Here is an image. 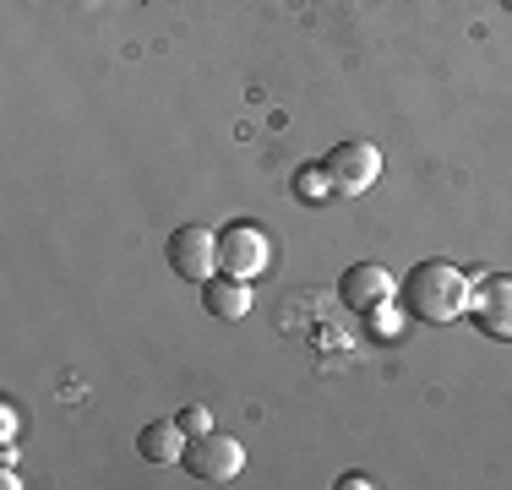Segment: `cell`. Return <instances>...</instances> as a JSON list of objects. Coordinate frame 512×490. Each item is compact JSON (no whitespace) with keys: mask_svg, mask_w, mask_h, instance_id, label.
I'll return each mask as SVG.
<instances>
[{"mask_svg":"<svg viewBox=\"0 0 512 490\" xmlns=\"http://www.w3.org/2000/svg\"><path fill=\"white\" fill-rule=\"evenodd\" d=\"M502 6H507V11H512V0H502Z\"/></svg>","mask_w":512,"mask_h":490,"instance_id":"9a60e30c","label":"cell"},{"mask_svg":"<svg viewBox=\"0 0 512 490\" xmlns=\"http://www.w3.org/2000/svg\"><path fill=\"white\" fill-rule=\"evenodd\" d=\"M202 305H207V316H218V322H240V316H251V305H256L251 278L213 273V278L202 284Z\"/></svg>","mask_w":512,"mask_h":490,"instance_id":"ba28073f","label":"cell"},{"mask_svg":"<svg viewBox=\"0 0 512 490\" xmlns=\"http://www.w3.org/2000/svg\"><path fill=\"white\" fill-rule=\"evenodd\" d=\"M409 311H393V305H376L365 322H371V338H398V327H404Z\"/></svg>","mask_w":512,"mask_h":490,"instance_id":"8fae6325","label":"cell"},{"mask_svg":"<svg viewBox=\"0 0 512 490\" xmlns=\"http://www.w3.org/2000/svg\"><path fill=\"white\" fill-rule=\"evenodd\" d=\"M164 256H169V267H175V278L207 284V278L218 273V235L207 224H180L175 235H169Z\"/></svg>","mask_w":512,"mask_h":490,"instance_id":"3957f363","label":"cell"},{"mask_svg":"<svg viewBox=\"0 0 512 490\" xmlns=\"http://www.w3.org/2000/svg\"><path fill=\"white\" fill-rule=\"evenodd\" d=\"M376 480H371V474H360V469H349L344 474V480H338V490H371Z\"/></svg>","mask_w":512,"mask_h":490,"instance_id":"4fadbf2b","label":"cell"},{"mask_svg":"<svg viewBox=\"0 0 512 490\" xmlns=\"http://www.w3.org/2000/svg\"><path fill=\"white\" fill-rule=\"evenodd\" d=\"M175 420H180V431H186V436H207V431H213V414H207V403H191V409L175 414Z\"/></svg>","mask_w":512,"mask_h":490,"instance_id":"7c38bea8","label":"cell"},{"mask_svg":"<svg viewBox=\"0 0 512 490\" xmlns=\"http://www.w3.org/2000/svg\"><path fill=\"white\" fill-rule=\"evenodd\" d=\"M295 196L311 207H322V202H333L338 191H333V180H327L322 164H306V169H295Z\"/></svg>","mask_w":512,"mask_h":490,"instance_id":"30bf717a","label":"cell"},{"mask_svg":"<svg viewBox=\"0 0 512 490\" xmlns=\"http://www.w3.org/2000/svg\"><path fill=\"white\" fill-rule=\"evenodd\" d=\"M338 300H344L355 316H371L376 305L398 300V278L387 273L382 262H355V267H344V278H338Z\"/></svg>","mask_w":512,"mask_h":490,"instance_id":"52a82bcc","label":"cell"},{"mask_svg":"<svg viewBox=\"0 0 512 490\" xmlns=\"http://www.w3.org/2000/svg\"><path fill=\"white\" fill-rule=\"evenodd\" d=\"M469 322L480 327L485 338L512 343V278H507V273L474 278V294H469Z\"/></svg>","mask_w":512,"mask_h":490,"instance_id":"8992f818","label":"cell"},{"mask_svg":"<svg viewBox=\"0 0 512 490\" xmlns=\"http://www.w3.org/2000/svg\"><path fill=\"white\" fill-rule=\"evenodd\" d=\"M469 294H474V278L447 256H425L398 278V305L409 311V322H431V327L469 316Z\"/></svg>","mask_w":512,"mask_h":490,"instance_id":"6da1fadb","label":"cell"},{"mask_svg":"<svg viewBox=\"0 0 512 490\" xmlns=\"http://www.w3.org/2000/svg\"><path fill=\"white\" fill-rule=\"evenodd\" d=\"M267 262H273V240L262 235L256 224H229L218 235V273H235V278H262Z\"/></svg>","mask_w":512,"mask_h":490,"instance_id":"5b68a950","label":"cell"},{"mask_svg":"<svg viewBox=\"0 0 512 490\" xmlns=\"http://www.w3.org/2000/svg\"><path fill=\"white\" fill-rule=\"evenodd\" d=\"M180 463H186L191 480L229 485V480H240V469H246V447H240L235 436H224V431H207V436L186 441V458Z\"/></svg>","mask_w":512,"mask_h":490,"instance_id":"7a4b0ae2","label":"cell"},{"mask_svg":"<svg viewBox=\"0 0 512 490\" xmlns=\"http://www.w3.org/2000/svg\"><path fill=\"white\" fill-rule=\"evenodd\" d=\"M186 431H180V420H153V425H142V436H137V452L148 463H180L186 458Z\"/></svg>","mask_w":512,"mask_h":490,"instance_id":"9c48e42d","label":"cell"},{"mask_svg":"<svg viewBox=\"0 0 512 490\" xmlns=\"http://www.w3.org/2000/svg\"><path fill=\"white\" fill-rule=\"evenodd\" d=\"M11 436H17V409L6 403V409H0V441H11Z\"/></svg>","mask_w":512,"mask_h":490,"instance_id":"5bb4252c","label":"cell"},{"mask_svg":"<svg viewBox=\"0 0 512 490\" xmlns=\"http://www.w3.org/2000/svg\"><path fill=\"white\" fill-rule=\"evenodd\" d=\"M327 180H333L338 196H365L382 180V153H376L371 142H338L333 153L322 158Z\"/></svg>","mask_w":512,"mask_h":490,"instance_id":"277c9868","label":"cell"}]
</instances>
